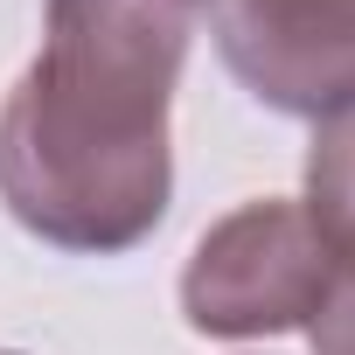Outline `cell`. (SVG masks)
Segmentation results:
<instances>
[{
	"label": "cell",
	"mask_w": 355,
	"mask_h": 355,
	"mask_svg": "<svg viewBox=\"0 0 355 355\" xmlns=\"http://www.w3.org/2000/svg\"><path fill=\"white\" fill-rule=\"evenodd\" d=\"M167 0H49L42 49L0 105V202L77 258H119L167 216V105L189 56Z\"/></svg>",
	"instance_id": "1"
},
{
	"label": "cell",
	"mask_w": 355,
	"mask_h": 355,
	"mask_svg": "<svg viewBox=\"0 0 355 355\" xmlns=\"http://www.w3.org/2000/svg\"><path fill=\"white\" fill-rule=\"evenodd\" d=\"M334 286V258L300 202L265 196L202 230L182 272V320L209 341L293 334L320 313Z\"/></svg>",
	"instance_id": "2"
},
{
	"label": "cell",
	"mask_w": 355,
	"mask_h": 355,
	"mask_svg": "<svg viewBox=\"0 0 355 355\" xmlns=\"http://www.w3.org/2000/svg\"><path fill=\"white\" fill-rule=\"evenodd\" d=\"M223 70L286 119L355 112V0H216Z\"/></svg>",
	"instance_id": "3"
},
{
	"label": "cell",
	"mask_w": 355,
	"mask_h": 355,
	"mask_svg": "<svg viewBox=\"0 0 355 355\" xmlns=\"http://www.w3.org/2000/svg\"><path fill=\"white\" fill-rule=\"evenodd\" d=\"M300 209H306V223L320 230L334 272L355 279V112H334V119L313 125Z\"/></svg>",
	"instance_id": "4"
},
{
	"label": "cell",
	"mask_w": 355,
	"mask_h": 355,
	"mask_svg": "<svg viewBox=\"0 0 355 355\" xmlns=\"http://www.w3.org/2000/svg\"><path fill=\"white\" fill-rule=\"evenodd\" d=\"M306 341H313V355H355V279L334 272L320 313L306 320Z\"/></svg>",
	"instance_id": "5"
},
{
	"label": "cell",
	"mask_w": 355,
	"mask_h": 355,
	"mask_svg": "<svg viewBox=\"0 0 355 355\" xmlns=\"http://www.w3.org/2000/svg\"><path fill=\"white\" fill-rule=\"evenodd\" d=\"M167 8H182V15H196V8H209V0H167Z\"/></svg>",
	"instance_id": "6"
},
{
	"label": "cell",
	"mask_w": 355,
	"mask_h": 355,
	"mask_svg": "<svg viewBox=\"0 0 355 355\" xmlns=\"http://www.w3.org/2000/svg\"><path fill=\"white\" fill-rule=\"evenodd\" d=\"M8 355H15V348H8Z\"/></svg>",
	"instance_id": "7"
}]
</instances>
